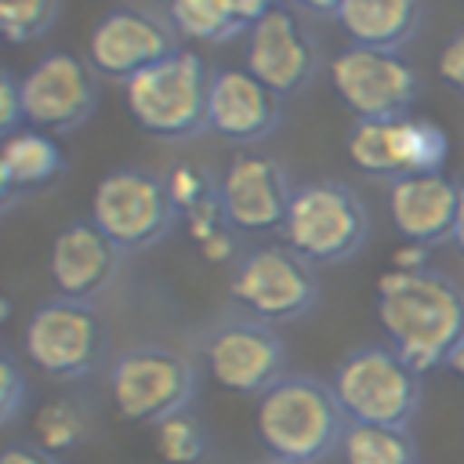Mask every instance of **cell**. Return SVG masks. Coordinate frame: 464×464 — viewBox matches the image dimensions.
<instances>
[{
  "label": "cell",
  "instance_id": "obj_1",
  "mask_svg": "<svg viewBox=\"0 0 464 464\" xmlns=\"http://www.w3.org/2000/svg\"><path fill=\"white\" fill-rule=\"evenodd\" d=\"M377 319L388 344L417 373H428L446 366L464 337V290L435 268H388L377 279Z\"/></svg>",
  "mask_w": 464,
  "mask_h": 464
},
{
  "label": "cell",
  "instance_id": "obj_2",
  "mask_svg": "<svg viewBox=\"0 0 464 464\" xmlns=\"http://www.w3.org/2000/svg\"><path fill=\"white\" fill-rule=\"evenodd\" d=\"M254 428L276 460L315 464L341 446L348 417L326 381L286 373L265 395H257Z\"/></svg>",
  "mask_w": 464,
  "mask_h": 464
},
{
  "label": "cell",
  "instance_id": "obj_3",
  "mask_svg": "<svg viewBox=\"0 0 464 464\" xmlns=\"http://www.w3.org/2000/svg\"><path fill=\"white\" fill-rule=\"evenodd\" d=\"M210 72L196 51H170L156 65L123 80V105L138 130L160 141L192 138L207 127Z\"/></svg>",
  "mask_w": 464,
  "mask_h": 464
},
{
  "label": "cell",
  "instance_id": "obj_4",
  "mask_svg": "<svg viewBox=\"0 0 464 464\" xmlns=\"http://www.w3.org/2000/svg\"><path fill=\"white\" fill-rule=\"evenodd\" d=\"M279 232L308 265H341L366 246L370 214L344 181H308L294 188Z\"/></svg>",
  "mask_w": 464,
  "mask_h": 464
},
{
  "label": "cell",
  "instance_id": "obj_5",
  "mask_svg": "<svg viewBox=\"0 0 464 464\" xmlns=\"http://www.w3.org/2000/svg\"><path fill=\"white\" fill-rule=\"evenodd\" d=\"M348 420L410 428L424 402L420 373L392 344H362L348 352L330 381Z\"/></svg>",
  "mask_w": 464,
  "mask_h": 464
},
{
  "label": "cell",
  "instance_id": "obj_6",
  "mask_svg": "<svg viewBox=\"0 0 464 464\" xmlns=\"http://www.w3.org/2000/svg\"><path fill=\"white\" fill-rule=\"evenodd\" d=\"M334 94L355 120H392L413 112L420 98V72L402 51L348 44L326 65Z\"/></svg>",
  "mask_w": 464,
  "mask_h": 464
},
{
  "label": "cell",
  "instance_id": "obj_7",
  "mask_svg": "<svg viewBox=\"0 0 464 464\" xmlns=\"http://www.w3.org/2000/svg\"><path fill=\"white\" fill-rule=\"evenodd\" d=\"M25 359L54 381H76L98 370L105 355V326L91 301H44L22 330Z\"/></svg>",
  "mask_w": 464,
  "mask_h": 464
},
{
  "label": "cell",
  "instance_id": "obj_8",
  "mask_svg": "<svg viewBox=\"0 0 464 464\" xmlns=\"http://www.w3.org/2000/svg\"><path fill=\"white\" fill-rule=\"evenodd\" d=\"M348 160L370 178H410L435 174L450 156V134L428 116H392V120H355L348 130Z\"/></svg>",
  "mask_w": 464,
  "mask_h": 464
},
{
  "label": "cell",
  "instance_id": "obj_9",
  "mask_svg": "<svg viewBox=\"0 0 464 464\" xmlns=\"http://www.w3.org/2000/svg\"><path fill=\"white\" fill-rule=\"evenodd\" d=\"M196 392V366L163 344H141L123 352L109 373V395L123 420L156 424L167 413L188 406Z\"/></svg>",
  "mask_w": 464,
  "mask_h": 464
},
{
  "label": "cell",
  "instance_id": "obj_10",
  "mask_svg": "<svg viewBox=\"0 0 464 464\" xmlns=\"http://www.w3.org/2000/svg\"><path fill=\"white\" fill-rule=\"evenodd\" d=\"M232 301L261 323L297 319L315 308L319 283L312 265L294 254L286 243H268L246 250L232 268Z\"/></svg>",
  "mask_w": 464,
  "mask_h": 464
},
{
  "label": "cell",
  "instance_id": "obj_11",
  "mask_svg": "<svg viewBox=\"0 0 464 464\" xmlns=\"http://www.w3.org/2000/svg\"><path fill=\"white\" fill-rule=\"evenodd\" d=\"M178 210L167 196V181L141 167L109 170L91 192V221L120 246L141 250L167 236Z\"/></svg>",
  "mask_w": 464,
  "mask_h": 464
},
{
  "label": "cell",
  "instance_id": "obj_12",
  "mask_svg": "<svg viewBox=\"0 0 464 464\" xmlns=\"http://www.w3.org/2000/svg\"><path fill=\"white\" fill-rule=\"evenodd\" d=\"M22 91V116L25 127H40L47 134L76 130L98 102V72L91 62L76 58L72 51H51L18 76Z\"/></svg>",
  "mask_w": 464,
  "mask_h": 464
},
{
  "label": "cell",
  "instance_id": "obj_13",
  "mask_svg": "<svg viewBox=\"0 0 464 464\" xmlns=\"http://www.w3.org/2000/svg\"><path fill=\"white\" fill-rule=\"evenodd\" d=\"M207 377L236 395H265L279 377H286V352L272 323L228 319L214 326L203 341Z\"/></svg>",
  "mask_w": 464,
  "mask_h": 464
},
{
  "label": "cell",
  "instance_id": "obj_14",
  "mask_svg": "<svg viewBox=\"0 0 464 464\" xmlns=\"http://www.w3.org/2000/svg\"><path fill=\"white\" fill-rule=\"evenodd\" d=\"M243 69L254 72L279 98L301 94L319 72V47L301 25L294 7H276L254 25H246Z\"/></svg>",
  "mask_w": 464,
  "mask_h": 464
},
{
  "label": "cell",
  "instance_id": "obj_15",
  "mask_svg": "<svg viewBox=\"0 0 464 464\" xmlns=\"http://www.w3.org/2000/svg\"><path fill=\"white\" fill-rule=\"evenodd\" d=\"M290 181L286 170L265 152H236L218 181V199L225 221L236 232H276L283 228L290 207Z\"/></svg>",
  "mask_w": 464,
  "mask_h": 464
},
{
  "label": "cell",
  "instance_id": "obj_16",
  "mask_svg": "<svg viewBox=\"0 0 464 464\" xmlns=\"http://www.w3.org/2000/svg\"><path fill=\"white\" fill-rule=\"evenodd\" d=\"M174 29L167 22H160L156 14L141 11V7H112L109 14H102L87 36V62L94 72L112 76V80H130L134 72L156 65L160 58H167L170 51H178L174 44Z\"/></svg>",
  "mask_w": 464,
  "mask_h": 464
},
{
  "label": "cell",
  "instance_id": "obj_17",
  "mask_svg": "<svg viewBox=\"0 0 464 464\" xmlns=\"http://www.w3.org/2000/svg\"><path fill=\"white\" fill-rule=\"evenodd\" d=\"M283 120V98L246 69L210 72L207 91V130L232 145L265 141Z\"/></svg>",
  "mask_w": 464,
  "mask_h": 464
},
{
  "label": "cell",
  "instance_id": "obj_18",
  "mask_svg": "<svg viewBox=\"0 0 464 464\" xmlns=\"http://www.w3.org/2000/svg\"><path fill=\"white\" fill-rule=\"evenodd\" d=\"M120 246L87 218L69 221L54 232L47 246V276L58 290V297L91 301L98 297L120 272Z\"/></svg>",
  "mask_w": 464,
  "mask_h": 464
},
{
  "label": "cell",
  "instance_id": "obj_19",
  "mask_svg": "<svg viewBox=\"0 0 464 464\" xmlns=\"http://www.w3.org/2000/svg\"><path fill=\"white\" fill-rule=\"evenodd\" d=\"M460 185L450 174H410L392 181L388 188V214L402 239L439 246L453 239V221L460 207Z\"/></svg>",
  "mask_w": 464,
  "mask_h": 464
},
{
  "label": "cell",
  "instance_id": "obj_20",
  "mask_svg": "<svg viewBox=\"0 0 464 464\" xmlns=\"http://www.w3.org/2000/svg\"><path fill=\"white\" fill-rule=\"evenodd\" d=\"M334 18L359 47L402 51L424 22V0H341Z\"/></svg>",
  "mask_w": 464,
  "mask_h": 464
},
{
  "label": "cell",
  "instance_id": "obj_21",
  "mask_svg": "<svg viewBox=\"0 0 464 464\" xmlns=\"http://www.w3.org/2000/svg\"><path fill=\"white\" fill-rule=\"evenodd\" d=\"M0 160L14 181V188H44L65 170V152L58 145V134H47L40 127H18L0 138Z\"/></svg>",
  "mask_w": 464,
  "mask_h": 464
},
{
  "label": "cell",
  "instance_id": "obj_22",
  "mask_svg": "<svg viewBox=\"0 0 464 464\" xmlns=\"http://www.w3.org/2000/svg\"><path fill=\"white\" fill-rule=\"evenodd\" d=\"M337 453L344 464H417V442L410 428L395 424L348 420Z\"/></svg>",
  "mask_w": 464,
  "mask_h": 464
},
{
  "label": "cell",
  "instance_id": "obj_23",
  "mask_svg": "<svg viewBox=\"0 0 464 464\" xmlns=\"http://www.w3.org/2000/svg\"><path fill=\"white\" fill-rule=\"evenodd\" d=\"M91 435V413L80 399L72 395H58L36 406L33 413V446H40L44 453L58 457L76 450L83 439Z\"/></svg>",
  "mask_w": 464,
  "mask_h": 464
},
{
  "label": "cell",
  "instance_id": "obj_24",
  "mask_svg": "<svg viewBox=\"0 0 464 464\" xmlns=\"http://www.w3.org/2000/svg\"><path fill=\"white\" fill-rule=\"evenodd\" d=\"M167 14L170 29L196 44H221L232 40L236 33H246L232 0H170Z\"/></svg>",
  "mask_w": 464,
  "mask_h": 464
},
{
  "label": "cell",
  "instance_id": "obj_25",
  "mask_svg": "<svg viewBox=\"0 0 464 464\" xmlns=\"http://www.w3.org/2000/svg\"><path fill=\"white\" fill-rule=\"evenodd\" d=\"M152 450L163 464H199L210 453L207 424L185 406L152 424Z\"/></svg>",
  "mask_w": 464,
  "mask_h": 464
},
{
  "label": "cell",
  "instance_id": "obj_26",
  "mask_svg": "<svg viewBox=\"0 0 464 464\" xmlns=\"http://www.w3.org/2000/svg\"><path fill=\"white\" fill-rule=\"evenodd\" d=\"M62 0H0V40L29 44L51 33Z\"/></svg>",
  "mask_w": 464,
  "mask_h": 464
},
{
  "label": "cell",
  "instance_id": "obj_27",
  "mask_svg": "<svg viewBox=\"0 0 464 464\" xmlns=\"http://www.w3.org/2000/svg\"><path fill=\"white\" fill-rule=\"evenodd\" d=\"M163 181H167V196H170L178 218L218 196V185H214L210 174H207L203 167H196V163H174Z\"/></svg>",
  "mask_w": 464,
  "mask_h": 464
},
{
  "label": "cell",
  "instance_id": "obj_28",
  "mask_svg": "<svg viewBox=\"0 0 464 464\" xmlns=\"http://www.w3.org/2000/svg\"><path fill=\"white\" fill-rule=\"evenodd\" d=\"M25 402V377L18 362L0 348V424H7Z\"/></svg>",
  "mask_w": 464,
  "mask_h": 464
},
{
  "label": "cell",
  "instance_id": "obj_29",
  "mask_svg": "<svg viewBox=\"0 0 464 464\" xmlns=\"http://www.w3.org/2000/svg\"><path fill=\"white\" fill-rule=\"evenodd\" d=\"M439 76L464 98V29H457L439 51Z\"/></svg>",
  "mask_w": 464,
  "mask_h": 464
},
{
  "label": "cell",
  "instance_id": "obj_30",
  "mask_svg": "<svg viewBox=\"0 0 464 464\" xmlns=\"http://www.w3.org/2000/svg\"><path fill=\"white\" fill-rule=\"evenodd\" d=\"M18 123H25L22 116V91H18V80L11 72L0 69V138L18 130Z\"/></svg>",
  "mask_w": 464,
  "mask_h": 464
},
{
  "label": "cell",
  "instance_id": "obj_31",
  "mask_svg": "<svg viewBox=\"0 0 464 464\" xmlns=\"http://www.w3.org/2000/svg\"><path fill=\"white\" fill-rule=\"evenodd\" d=\"M232 232H236V228L225 225V228H218L214 236H207L203 243H196L199 257L210 261V265H225V261H232V257H236V236H232Z\"/></svg>",
  "mask_w": 464,
  "mask_h": 464
},
{
  "label": "cell",
  "instance_id": "obj_32",
  "mask_svg": "<svg viewBox=\"0 0 464 464\" xmlns=\"http://www.w3.org/2000/svg\"><path fill=\"white\" fill-rule=\"evenodd\" d=\"M428 250H431V246H424V243L402 239V243L392 250V268H395V272H420V268H431V265H428Z\"/></svg>",
  "mask_w": 464,
  "mask_h": 464
},
{
  "label": "cell",
  "instance_id": "obj_33",
  "mask_svg": "<svg viewBox=\"0 0 464 464\" xmlns=\"http://www.w3.org/2000/svg\"><path fill=\"white\" fill-rule=\"evenodd\" d=\"M0 464H54V457L40 446H7L0 450Z\"/></svg>",
  "mask_w": 464,
  "mask_h": 464
},
{
  "label": "cell",
  "instance_id": "obj_34",
  "mask_svg": "<svg viewBox=\"0 0 464 464\" xmlns=\"http://www.w3.org/2000/svg\"><path fill=\"white\" fill-rule=\"evenodd\" d=\"M283 4H286V0H232V7H236V14H239L243 25H254L257 18H265L268 11L283 7Z\"/></svg>",
  "mask_w": 464,
  "mask_h": 464
},
{
  "label": "cell",
  "instance_id": "obj_35",
  "mask_svg": "<svg viewBox=\"0 0 464 464\" xmlns=\"http://www.w3.org/2000/svg\"><path fill=\"white\" fill-rule=\"evenodd\" d=\"M297 11H308V14H337V7H341V0H290Z\"/></svg>",
  "mask_w": 464,
  "mask_h": 464
},
{
  "label": "cell",
  "instance_id": "obj_36",
  "mask_svg": "<svg viewBox=\"0 0 464 464\" xmlns=\"http://www.w3.org/2000/svg\"><path fill=\"white\" fill-rule=\"evenodd\" d=\"M14 192H18V188H14V181H11V174H7V167H4V160H0V210L14 199Z\"/></svg>",
  "mask_w": 464,
  "mask_h": 464
},
{
  "label": "cell",
  "instance_id": "obj_37",
  "mask_svg": "<svg viewBox=\"0 0 464 464\" xmlns=\"http://www.w3.org/2000/svg\"><path fill=\"white\" fill-rule=\"evenodd\" d=\"M460 254H464V185H460V207H457V221H453V239H450Z\"/></svg>",
  "mask_w": 464,
  "mask_h": 464
},
{
  "label": "cell",
  "instance_id": "obj_38",
  "mask_svg": "<svg viewBox=\"0 0 464 464\" xmlns=\"http://www.w3.org/2000/svg\"><path fill=\"white\" fill-rule=\"evenodd\" d=\"M446 366H450V370H453V373H457V377L464 381V337H460V344H457V348L450 352V359H446Z\"/></svg>",
  "mask_w": 464,
  "mask_h": 464
},
{
  "label": "cell",
  "instance_id": "obj_39",
  "mask_svg": "<svg viewBox=\"0 0 464 464\" xmlns=\"http://www.w3.org/2000/svg\"><path fill=\"white\" fill-rule=\"evenodd\" d=\"M11 312H14V304H11V297H7L4 290H0V326H4L7 319H11Z\"/></svg>",
  "mask_w": 464,
  "mask_h": 464
},
{
  "label": "cell",
  "instance_id": "obj_40",
  "mask_svg": "<svg viewBox=\"0 0 464 464\" xmlns=\"http://www.w3.org/2000/svg\"><path fill=\"white\" fill-rule=\"evenodd\" d=\"M268 464H290V460H276V457H272V460H268Z\"/></svg>",
  "mask_w": 464,
  "mask_h": 464
}]
</instances>
